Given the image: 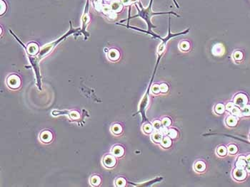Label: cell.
Instances as JSON below:
<instances>
[{
  "mask_svg": "<svg viewBox=\"0 0 250 187\" xmlns=\"http://www.w3.org/2000/svg\"><path fill=\"white\" fill-rule=\"evenodd\" d=\"M228 150L230 154H235L237 152V148L235 145L234 144H231L229 146V148H228Z\"/></svg>",
  "mask_w": 250,
  "mask_h": 187,
  "instance_id": "cell-11",
  "label": "cell"
},
{
  "mask_svg": "<svg viewBox=\"0 0 250 187\" xmlns=\"http://www.w3.org/2000/svg\"><path fill=\"white\" fill-rule=\"evenodd\" d=\"M114 127H115V128H116V130H114V133L118 134V133H120V132H121L122 129H121V127H120V126H119V125H115Z\"/></svg>",
  "mask_w": 250,
  "mask_h": 187,
  "instance_id": "cell-21",
  "label": "cell"
},
{
  "mask_svg": "<svg viewBox=\"0 0 250 187\" xmlns=\"http://www.w3.org/2000/svg\"><path fill=\"white\" fill-rule=\"evenodd\" d=\"M234 103L236 105L241 106V107H244V105H247V97L244 95V94H238L235 98H234Z\"/></svg>",
  "mask_w": 250,
  "mask_h": 187,
  "instance_id": "cell-1",
  "label": "cell"
},
{
  "mask_svg": "<svg viewBox=\"0 0 250 187\" xmlns=\"http://www.w3.org/2000/svg\"><path fill=\"white\" fill-rule=\"evenodd\" d=\"M234 58L237 60H240L242 58V54L239 51H237L234 54Z\"/></svg>",
  "mask_w": 250,
  "mask_h": 187,
  "instance_id": "cell-15",
  "label": "cell"
},
{
  "mask_svg": "<svg viewBox=\"0 0 250 187\" xmlns=\"http://www.w3.org/2000/svg\"><path fill=\"white\" fill-rule=\"evenodd\" d=\"M159 89H160V91H161V92H162V93H165V92H166V91L167 90L168 88H167V85H166V84H162V85H160Z\"/></svg>",
  "mask_w": 250,
  "mask_h": 187,
  "instance_id": "cell-18",
  "label": "cell"
},
{
  "mask_svg": "<svg viewBox=\"0 0 250 187\" xmlns=\"http://www.w3.org/2000/svg\"><path fill=\"white\" fill-rule=\"evenodd\" d=\"M168 134H169V136L170 137L174 138V137H177V131L174 130H169L168 131Z\"/></svg>",
  "mask_w": 250,
  "mask_h": 187,
  "instance_id": "cell-16",
  "label": "cell"
},
{
  "mask_svg": "<svg viewBox=\"0 0 250 187\" xmlns=\"http://www.w3.org/2000/svg\"><path fill=\"white\" fill-rule=\"evenodd\" d=\"M217 152L221 156H224L226 154V149L224 147H220L218 150H217Z\"/></svg>",
  "mask_w": 250,
  "mask_h": 187,
  "instance_id": "cell-13",
  "label": "cell"
},
{
  "mask_svg": "<svg viewBox=\"0 0 250 187\" xmlns=\"http://www.w3.org/2000/svg\"><path fill=\"white\" fill-rule=\"evenodd\" d=\"M123 1H124V3L127 4V3H128V2H129V0H124Z\"/></svg>",
  "mask_w": 250,
  "mask_h": 187,
  "instance_id": "cell-24",
  "label": "cell"
},
{
  "mask_svg": "<svg viewBox=\"0 0 250 187\" xmlns=\"http://www.w3.org/2000/svg\"><path fill=\"white\" fill-rule=\"evenodd\" d=\"M195 168H196V169L197 171H203V170L204 169L205 165H204V164L203 162L199 161V162H197V163L196 164Z\"/></svg>",
  "mask_w": 250,
  "mask_h": 187,
  "instance_id": "cell-8",
  "label": "cell"
},
{
  "mask_svg": "<svg viewBox=\"0 0 250 187\" xmlns=\"http://www.w3.org/2000/svg\"><path fill=\"white\" fill-rule=\"evenodd\" d=\"M180 47H181V49L182 50L185 51V50H187V49H189V44L187 42H182L181 44V46Z\"/></svg>",
  "mask_w": 250,
  "mask_h": 187,
  "instance_id": "cell-17",
  "label": "cell"
},
{
  "mask_svg": "<svg viewBox=\"0 0 250 187\" xmlns=\"http://www.w3.org/2000/svg\"><path fill=\"white\" fill-rule=\"evenodd\" d=\"M246 160H247V163L250 164V155H248V156L246 157Z\"/></svg>",
  "mask_w": 250,
  "mask_h": 187,
  "instance_id": "cell-23",
  "label": "cell"
},
{
  "mask_svg": "<svg viewBox=\"0 0 250 187\" xmlns=\"http://www.w3.org/2000/svg\"><path fill=\"white\" fill-rule=\"evenodd\" d=\"M242 115L245 116H250V105H246L244 107H242Z\"/></svg>",
  "mask_w": 250,
  "mask_h": 187,
  "instance_id": "cell-6",
  "label": "cell"
},
{
  "mask_svg": "<svg viewBox=\"0 0 250 187\" xmlns=\"http://www.w3.org/2000/svg\"><path fill=\"white\" fill-rule=\"evenodd\" d=\"M216 112L219 114H222L224 112V106L222 104H218L217 106H216V109H215Z\"/></svg>",
  "mask_w": 250,
  "mask_h": 187,
  "instance_id": "cell-10",
  "label": "cell"
},
{
  "mask_svg": "<svg viewBox=\"0 0 250 187\" xmlns=\"http://www.w3.org/2000/svg\"><path fill=\"white\" fill-rule=\"evenodd\" d=\"M234 107V103H229L226 105V110H229V111H232V110L233 109V107Z\"/></svg>",
  "mask_w": 250,
  "mask_h": 187,
  "instance_id": "cell-20",
  "label": "cell"
},
{
  "mask_svg": "<svg viewBox=\"0 0 250 187\" xmlns=\"http://www.w3.org/2000/svg\"><path fill=\"white\" fill-rule=\"evenodd\" d=\"M114 154H115L116 156L120 157V156L122 155L124 151H123V149H122L121 147L116 146V147H114Z\"/></svg>",
  "mask_w": 250,
  "mask_h": 187,
  "instance_id": "cell-7",
  "label": "cell"
},
{
  "mask_svg": "<svg viewBox=\"0 0 250 187\" xmlns=\"http://www.w3.org/2000/svg\"><path fill=\"white\" fill-rule=\"evenodd\" d=\"M237 122V118L234 116H232V115L229 116L226 119V123H227V125L229 126L234 127V126L236 125Z\"/></svg>",
  "mask_w": 250,
  "mask_h": 187,
  "instance_id": "cell-4",
  "label": "cell"
},
{
  "mask_svg": "<svg viewBox=\"0 0 250 187\" xmlns=\"http://www.w3.org/2000/svg\"><path fill=\"white\" fill-rule=\"evenodd\" d=\"M162 135L160 132H157L153 136V138H154V141H156V142H160L162 139Z\"/></svg>",
  "mask_w": 250,
  "mask_h": 187,
  "instance_id": "cell-14",
  "label": "cell"
},
{
  "mask_svg": "<svg viewBox=\"0 0 250 187\" xmlns=\"http://www.w3.org/2000/svg\"><path fill=\"white\" fill-rule=\"evenodd\" d=\"M236 166L237 168H240V169H244L247 166V160L246 158L243 156H241L238 158V160L236 163Z\"/></svg>",
  "mask_w": 250,
  "mask_h": 187,
  "instance_id": "cell-3",
  "label": "cell"
},
{
  "mask_svg": "<svg viewBox=\"0 0 250 187\" xmlns=\"http://www.w3.org/2000/svg\"><path fill=\"white\" fill-rule=\"evenodd\" d=\"M162 145L164 147H169L171 145V140L169 137H165L162 142Z\"/></svg>",
  "mask_w": 250,
  "mask_h": 187,
  "instance_id": "cell-9",
  "label": "cell"
},
{
  "mask_svg": "<svg viewBox=\"0 0 250 187\" xmlns=\"http://www.w3.org/2000/svg\"><path fill=\"white\" fill-rule=\"evenodd\" d=\"M246 169L248 172H250V164H249L248 165L246 166Z\"/></svg>",
  "mask_w": 250,
  "mask_h": 187,
  "instance_id": "cell-22",
  "label": "cell"
},
{
  "mask_svg": "<svg viewBox=\"0 0 250 187\" xmlns=\"http://www.w3.org/2000/svg\"><path fill=\"white\" fill-rule=\"evenodd\" d=\"M232 112L233 115H242L241 110L237 107H233V109L232 110Z\"/></svg>",
  "mask_w": 250,
  "mask_h": 187,
  "instance_id": "cell-12",
  "label": "cell"
},
{
  "mask_svg": "<svg viewBox=\"0 0 250 187\" xmlns=\"http://www.w3.org/2000/svg\"><path fill=\"white\" fill-rule=\"evenodd\" d=\"M170 123H171V121H170V120L169 119H168V118H165L164 120H163V125H164V126H168V125H170Z\"/></svg>",
  "mask_w": 250,
  "mask_h": 187,
  "instance_id": "cell-19",
  "label": "cell"
},
{
  "mask_svg": "<svg viewBox=\"0 0 250 187\" xmlns=\"http://www.w3.org/2000/svg\"><path fill=\"white\" fill-rule=\"evenodd\" d=\"M104 164L107 166H113L115 164V160L111 156H108L107 157V159H104Z\"/></svg>",
  "mask_w": 250,
  "mask_h": 187,
  "instance_id": "cell-5",
  "label": "cell"
},
{
  "mask_svg": "<svg viewBox=\"0 0 250 187\" xmlns=\"http://www.w3.org/2000/svg\"><path fill=\"white\" fill-rule=\"evenodd\" d=\"M234 178L238 180V181H242L244 180L246 176H247V173L244 170V169H240V168H237L234 171Z\"/></svg>",
  "mask_w": 250,
  "mask_h": 187,
  "instance_id": "cell-2",
  "label": "cell"
}]
</instances>
